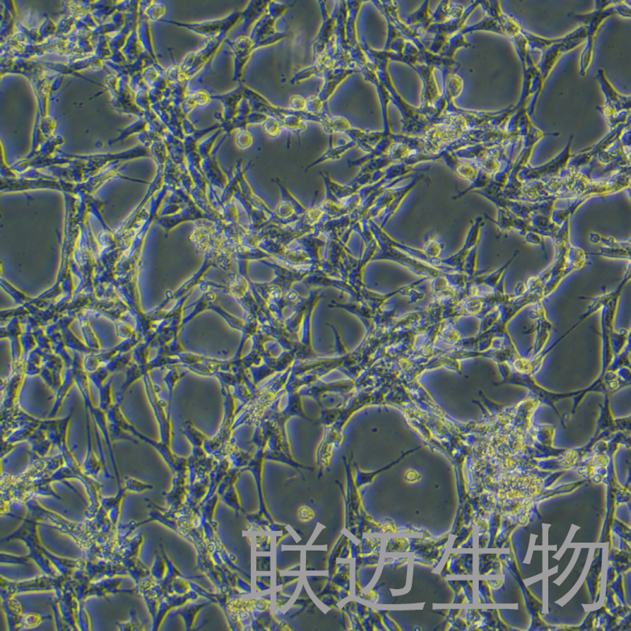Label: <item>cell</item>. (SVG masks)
Returning <instances> with one entry per match:
<instances>
[{
  "instance_id": "1",
  "label": "cell",
  "mask_w": 631,
  "mask_h": 631,
  "mask_svg": "<svg viewBox=\"0 0 631 631\" xmlns=\"http://www.w3.org/2000/svg\"><path fill=\"white\" fill-rule=\"evenodd\" d=\"M370 61L375 66V72L380 82L388 90L391 103H393L401 114L404 134L422 137L434 126L430 119L422 113L419 107L411 106L396 88L389 71L390 61L386 58L382 50H375L369 46L367 49Z\"/></svg>"
},
{
  "instance_id": "2",
  "label": "cell",
  "mask_w": 631,
  "mask_h": 631,
  "mask_svg": "<svg viewBox=\"0 0 631 631\" xmlns=\"http://www.w3.org/2000/svg\"><path fill=\"white\" fill-rule=\"evenodd\" d=\"M292 370L293 367L278 373L268 384L264 386L258 393L255 394L246 411L243 412V415L236 421V427L252 423L258 424L260 417L264 415L265 411L272 408L275 401L286 393L292 375Z\"/></svg>"
},
{
  "instance_id": "3",
  "label": "cell",
  "mask_w": 631,
  "mask_h": 631,
  "mask_svg": "<svg viewBox=\"0 0 631 631\" xmlns=\"http://www.w3.org/2000/svg\"><path fill=\"white\" fill-rule=\"evenodd\" d=\"M617 14L614 2L597 1L595 10L587 14L571 13L569 17L581 23L586 29L587 40L586 46L584 49L580 60V75H586V73L591 66L594 55V43L599 28L607 18Z\"/></svg>"
},
{
  "instance_id": "4",
  "label": "cell",
  "mask_w": 631,
  "mask_h": 631,
  "mask_svg": "<svg viewBox=\"0 0 631 631\" xmlns=\"http://www.w3.org/2000/svg\"><path fill=\"white\" fill-rule=\"evenodd\" d=\"M72 354L75 358V384L78 390H79L83 400H84L87 413L90 414L91 419L94 421V424H96L99 430H101L104 440L106 441L114 471H116V474H117L116 477L119 479L118 475V468L116 467V460H114V451L112 449L113 442L111 439L110 432H109L108 430L107 415L100 408H99V406L97 408L93 404L90 385V380L88 378V375L85 371L84 368H83V358H82V354L77 352H72ZM119 479L118 482H119Z\"/></svg>"
},
{
  "instance_id": "5",
  "label": "cell",
  "mask_w": 631,
  "mask_h": 631,
  "mask_svg": "<svg viewBox=\"0 0 631 631\" xmlns=\"http://www.w3.org/2000/svg\"><path fill=\"white\" fill-rule=\"evenodd\" d=\"M573 136L567 147L554 160L536 168L528 165L519 172V180L521 182H543L552 179L562 178L567 175L568 164L572 158L571 145Z\"/></svg>"
},
{
  "instance_id": "6",
  "label": "cell",
  "mask_w": 631,
  "mask_h": 631,
  "mask_svg": "<svg viewBox=\"0 0 631 631\" xmlns=\"http://www.w3.org/2000/svg\"><path fill=\"white\" fill-rule=\"evenodd\" d=\"M597 78L606 98V106L599 111L610 127L617 126L622 121L624 113L630 112V97L623 96L615 90L603 69L598 70Z\"/></svg>"
},
{
  "instance_id": "7",
  "label": "cell",
  "mask_w": 631,
  "mask_h": 631,
  "mask_svg": "<svg viewBox=\"0 0 631 631\" xmlns=\"http://www.w3.org/2000/svg\"><path fill=\"white\" fill-rule=\"evenodd\" d=\"M413 69L419 75L422 84H423L421 106L419 108L421 112L434 124L436 121V106L441 97V92L434 75L435 69L430 65L420 64L415 66Z\"/></svg>"
},
{
  "instance_id": "8",
  "label": "cell",
  "mask_w": 631,
  "mask_h": 631,
  "mask_svg": "<svg viewBox=\"0 0 631 631\" xmlns=\"http://www.w3.org/2000/svg\"><path fill=\"white\" fill-rule=\"evenodd\" d=\"M322 14V24L312 45L314 49V64H319L326 60L327 51L335 40V34L338 14V3H336L332 14L328 12L325 2H319Z\"/></svg>"
},
{
  "instance_id": "9",
  "label": "cell",
  "mask_w": 631,
  "mask_h": 631,
  "mask_svg": "<svg viewBox=\"0 0 631 631\" xmlns=\"http://www.w3.org/2000/svg\"><path fill=\"white\" fill-rule=\"evenodd\" d=\"M242 20V12H234L225 18H219L211 21H206L201 23H180L169 22L165 23L174 24L179 27L184 28L191 31L197 35L208 40L220 38L222 36H227L229 32Z\"/></svg>"
},
{
  "instance_id": "10",
  "label": "cell",
  "mask_w": 631,
  "mask_h": 631,
  "mask_svg": "<svg viewBox=\"0 0 631 631\" xmlns=\"http://www.w3.org/2000/svg\"><path fill=\"white\" fill-rule=\"evenodd\" d=\"M25 360L12 366V372L1 382V419L12 414L19 408L18 399L21 388L25 377Z\"/></svg>"
},
{
  "instance_id": "11",
  "label": "cell",
  "mask_w": 631,
  "mask_h": 631,
  "mask_svg": "<svg viewBox=\"0 0 631 631\" xmlns=\"http://www.w3.org/2000/svg\"><path fill=\"white\" fill-rule=\"evenodd\" d=\"M226 38L227 36H222L220 38L208 40L204 48L186 55L180 65V70L182 75L184 76L182 79L186 81L198 74L216 55Z\"/></svg>"
},
{
  "instance_id": "12",
  "label": "cell",
  "mask_w": 631,
  "mask_h": 631,
  "mask_svg": "<svg viewBox=\"0 0 631 631\" xmlns=\"http://www.w3.org/2000/svg\"><path fill=\"white\" fill-rule=\"evenodd\" d=\"M277 21L266 13L253 25L249 36L253 40L256 51L278 44L288 36L286 33L279 32L276 29L275 25Z\"/></svg>"
},
{
  "instance_id": "13",
  "label": "cell",
  "mask_w": 631,
  "mask_h": 631,
  "mask_svg": "<svg viewBox=\"0 0 631 631\" xmlns=\"http://www.w3.org/2000/svg\"><path fill=\"white\" fill-rule=\"evenodd\" d=\"M532 312V317L535 321L534 331L536 332L535 341L526 358H533L543 352L549 341L554 325L547 317V312L543 301L536 304Z\"/></svg>"
},
{
  "instance_id": "14",
  "label": "cell",
  "mask_w": 631,
  "mask_h": 631,
  "mask_svg": "<svg viewBox=\"0 0 631 631\" xmlns=\"http://www.w3.org/2000/svg\"><path fill=\"white\" fill-rule=\"evenodd\" d=\"M140 341L136 335L125 340L123 343L118 344L117 346L108 349V350H101L97 353L87 354L83 358V367L88 373L96 372L103 364H107L112 360L121 354H126L134 350V347L138 345Z\"/></svg>"
},
{
  "instance_id": "15",
  "label": "cell",
  "mask_w": 631,
  "mask_h": 631,
  "mask_svg": "<svg viewBox=\"0 0 631 631\" xmlns=\"http://www.w3.org/2000/svg\"><path fill=\"white\" fill-rule=\"evenodd\" d=\"M234 56V80L243 79V73L255 49L253 40L248 35L236 36L228 41Z\"/></svg>"
},
{
  "instance_id": "16",
  "label": "cell",
  "mask_w": 631,
  "mask_h": 631,
  "mask_svg": "<svg viewBox=\"0 0 631 631\" xmlns=\"http://www.w3.org/2000/svg\"><path fill=\"white\" fill-rule=\"evenodd\" d=\"M123 399L117 397L112 408L107 411L108 430L113 441L124 440L138 444V439L132 434V424L127 420L121 410Z\"/></svg>"
},
{
  "instance_id": "17",
  "label": "cell",
  "mask_w": 631,
  "mask_h": 631,
  "mask_svg": "<svg viewBox=\"0 0 631 631\" xmlns=\"http://www.w3.org/2000/svg\"><path fill=\"white\" fill-rule=\"evenodd\" d=\"M358 71V67L336 65H334L330 69H326L321 77L324 79V84H323L321 90L317 94V97L323 103L327 106L328 101L330 100L333 94L336 92L342 83Z\"/></svg>"
},
{
  "instance_id": "18",
  "label": "cell",
  "mask_w": 631,
  "mask_h": 631,
  "mask_svg": "<svg viewBox=\"0 0 631 631\" xmlns=\"http://www.w3.org/2000/svg\"><path fill=\"white\" fill-rule=\"evenodd\" d=\"M64 362L53 351H46L45 364L40 377L55 393H58L64 377Z\"/></svg>"
},
{
  "instance_id": "19",
  "label": "cell",
  "mask_w": 631,
  "mask_h": 631,
  "mask_svg": "<svg viewBox=\"0 0 631 631\" xmlns=\"http://www.w3.org/2000/svg\"><path fill=\"white\" fill-rule=\"evenodd\" d=\"M567 39V36H563V38H556L554 44L542 51L541 60L539 64L536 66V69H539L545 82L550 75L552 70L554 69L560 57L567 53L565 48Z\"/></svg>"
},
{
  "instance_id": "20",
  "label": "cell",
  "mask_w": 631,
  "mask_h": 631,
  "mask_svg": "<svg viewBox=\"0 0 631 631\" xmlns=\"http://www.w3.org/2000/svg\"><path fill=\"white\" fill-rule=\"evenodd\" d=\"M480 6V2H473L471 6L465 9L461 17L456 19L451 20L444 24H434L428 30V35L432 38V35H440L446 39L449 40L451 36L460 33L465 27L466 23L472 13Z\"/></svg>"
},
{
  "instance_id": "21",
  "label": "cell",
  "mask_w": 631,
  "mask_h": 631,
  "mask_svg": "<svg viewBox=\"0 0 631 631\" xmlns=\"http://www.w3.org/2000/svg\"><path fill=\"white\" fill-rule=\"evenodd\" d=\"M212 98L220 101L223 104L222 119L225 121H232L237 117L239 107L245 99L244 84L242 83L236 90L221 95L212 96Z\"/></svg>"
},
{
  "instance_id": "22",
  "label": "cell",
  "mask_w": 631,
  "mask_h": 631,
  "mask_svg": "<svg viewBox=\"0 0 631 631\" xmlns=\"http://www.w3.org/2000/svg\"><path fill=\"white\" fill-rule=\"evenodd\" d=\"M86 436H87V451L86 456L85 458L84 463H83V471L86 474L87 476H97L99 473L101 471L102 468L104 467L103 464L99 458L94 451L93 447V441L91 430V417L90 414L87 413L86 415Z\"/></svg>"
},
{
  "instance_id": "23",
  "label": "cell",
  "mask_w": 631,
  "mask_h": 631,
  "mask_svg": "<svg viewBox=\"0 0 631 631\" xmlns=\"http://www.w3.org/2000/svg\"><path fill=\"white\" fill-rule=\"evenodd\" d=\"M268 4L267 1L249 2L247 8L242 10V28L236 36H249L253 25L267 13Z\"/></svg>"
},
{
  "instance_id": "24",
  "label": "cell",
  "mask_w": 631,
  "mask_h": 631,
  "mask_svg": "<svg viewBox=\"0 0 631 631\" xmlns=\"http://www.w3.org/2000/svg\"><path fill=\"white\" fill-rule=\"evenodd\" d=\"M58 584L53 578L43 577L36 580L22 582H6V593H18L36 591H50L54 589Z\"/></svg>"
},
{
  "instance_id": "25",
  "label": "cell",
  "mask_w": 631,
  "mask_h": 631,
  "mask_svg": "<svg viewBox=\"0 0 631 631\" xmlns=\"http://www.w3.org/2000/svg\"><path fill=\"white\" fill-rule=\"evenodd\" d=\"M32 452L36 457L43 458L51 449L53 443L50 438L49 431L47 430L45 421H41L38 429L35 430L29 441Z\"/></svg>"
},
{
  "instance_id": "26",
  "label": "cell",
  "mask_w": 631,
  "mask_h": 631,
  "mask_svg": "<svg viewBox=\"0 0 631 631\" xmlns=\"http://www.w3.org/2000/svg\"><path fill=\"white\" fill-rule=\"evenodd\" d=\"M465 12V8L462 4L456 2L442 1L432 13L434 24L440 25L449 22L451 20L460 18Z\"/></svg>"
},
{
  "instance_id": "27",
  "label": "cell",
  "mask_w": 631,
  "mask_h": 631,
  "mask_svg": "<svg viewBox=\"0 0 631 631\" xmlns=\"http://www.w3.org/2000/svg\"><path fill=\"white\" fill-rule=\"evenodd\" d=\"M330 149H328L327 152L323 155L319 160H317L315 163L310 165L309 168L317 164L321 163L323 161L340 158L343 153H345L348 150H350L357 146V143L352 140L346 142L345 140L341 139L338 140L337 143L334 144L332 136H330Z\"/></svg>"
},
{
  "instance_id": "28",
  "label": "cell",
  "mask_w": 631,
  "mask_h": 631,
  "mask_svg": "<svg viewBox=\"0 0 631 631\" xmlns=\"http://www.w3.org/2000/svg\"><path fill=\"white\" fill-rule=\"evenodd\" d=\"M46 351L40 347H36L35 350L29 354L27 358L25 359V373L29 377L40 375L45 364V357Z\"/></svg>"
},
{
  "instance_id": "29",
  "label": "cell",
  "mask_w": 631,
  "mask_h": 631,
  "mask_svg": "<svg viewBox=\"0 0 631 631\" xmlns=\"http://www.w3.org/2000/svg\"><path fill=\"white\" fill-rule=\"evenodd\" d=\"M477 31H488V32L506 36L502 25H499L497 20L488 16V15L487 17L476 25L465 26L460 33L467 35L469 33L477 32Z\"/></svg>"
},
{
  "instance_id": "30",
  "label": "cell",
  "mask_w": 631,
  "mask_h": 631,
  "mask_svg": "<svg viewBox=\"0 0 631 631\" xmlns=\"http://www.w3.org/2000/svg\"><path fill=\"white\" fill-rule=\"evenodd\" d=\"M60 334L65 346L72 352L80 353L81 354H85V356L97 353L92 349L87 347L85 343H82L79 338L76 337L74 333H72L69 330H62Z\"/></svg>"
},
{
  "instance_id": "31",
  "label": "cell",
  "mask_w": 631,
  "mask_h": 631,
  "mask_svg": "<svg viewBox=\"0 0 631 631\" xmlns=\"http://www.w3.org/2000/svg\"><path fill=\"white\" fill-rule=\"evenodd\" d=\"M594 254L607 259L630 260V244L624 247H602L599 253Z\"/></svg>"
},
{
  "instance_id": "32",
  "label": "cell",
  "mask_w": 631,
  "mask_h": 631,
  "mask_svg": "<svg viewBox=\"0 0 631 631\" xmlns=\"http://www.w3.org/2000/svg\"><path fill=\"white\" fill-rule=\"evenodd\" d=\"M182 432L191 441L192 444L202 445L203 443L207 441L206 435L191 421L186 422Z\"/></svg>"
},
{
  "instance_id": "33",
  "label": "cell",
  "mask_w": 631,
  "mask_h": 631,
  "mask_svg": "<svg viewBox=\"0 0 631 631\" xmlns=\"http://www.w3.org/2000/svg\"><path fill=\"white\" fill-rule=\"evenodd\" d=\"M264 132L267 136L272 138H277L281 134L283 126H282L279 120L269 117L262 125Z\"/></svg>"
},
{
  "instance_id": "34",
  "label": "cell",
  "mask_w": 631,
  "mask_h": 631,
  "mask_svg": "<svg viewBox=\"0 0 631 631\" xmlns=\"http://www.w3.org/2000/svg\"><path fill=\"white\" fill-rule=\"evenodd\" d=\"M291 7L290 4L280 2H269L267 14L269 16L279 20L283 18Z\"/></svg>"
},
{
  "instance_id": "35",
  "label": "cell",
  "mask_w": 631,
  "mask_h": 631,
  "mask_svg": "<svg viewBox=\"0 0 631 631\" xmlns=\"http://www.w3.org/2000/svg\"><path fill=\"white\" fill-rule=\"evenodd\" d=\"M182 375H184V374L180 373L175 368H171L169 370L168 374L165 375L164 380L166 385V388H168L169 391L168 396L171 401L172 399V395H173L174 393L175 385L177 382H178L179 380L182 378Z\"/></svg>"
},
{
  "instance_id": "36",
  "label": "cell",
  "mask_w": 631,
  "mask_h": 631,
  "mask_svg": "<svg viewBox=\"0 0 631 631\" xmlns=\"http://www.w3.org/2000/svg\"><path fill=\"white\" fill-rule=\"evenodd\" d=\"M236 143L239 149H247L253 144V137L247 129L239 130L236 135Z\"/></svg>"
},
{
  "instance_id": "37",
  "label": "cell",
  "mask_w": 631,
  "mask_h": 631,
  "mask_svg": "<svg viewBox=\"0 0 631 631\" xmlns=\"http://www.w3.org/2000/svg\"><path fill=\"white\" fill-rule=\"evenodd\" d=\"M190 97L192 99V101L195 102L196 107H205L208 106V103L211 102L212 96L210 92H208L206 90H198L194 93H192Z\"/></svg>"
},
{
  "instance_id": "38",
  "label": "cell",
  "mask_w": 631,
  "mask_h": 631,
  "mask_svg": "<svg viewBox=\"0 0 631 631\" xmlns=\"http://www.w3.org/2000/svg\"><path fill=\"white\" fill-rule=\"evenodd\" d=\"M151 488H152V486L139 481L138 479L133 478H127L126 479V486H125V490H128V491L140 493Z\"/></svg>"
},
{
  "instance_id": "39",
  "label": "cell",
  "mask_w": 631,
  "mask_h": 631,
  "mask_svg": "<svg viewBox=\"0 0 631 631\" xmlns=\"http://www.w3.org/2000/svg\"><path fill=\"white\" fill-rule=\"evenodd\" d=\"M306 107V99L298 94L292 96L289 100V108L295 112H304Z\"/></svg>"
},
{
  "instance_id": "40",
  "label": "cell",
  "mask_w": 631,
  "mask_h": 631,
  "mask_svg": "<svg viewBox=\"0 0 631 631\" xmlns=\"http://www.w3.org/2000/svg\"><path fill=\"white\" fill-rule=\"evenodd\" d=\"M614 6L617 14L623 18H630V2H614Z\"/></svg>"
},
{
  "instance_id": "41",
  "label": "cell",
  "mask_w": 631,
  "mask_h": 631,
  "mask_svg": "<svg viewBox=\"0 0 631 631\" xmlns=\"http://www.w3.org/2000/svg\"><path fill=\"white\" fill-rule=\"evenodd\" d=\"M525 237L529 243L538 245L545 249L544 238L540 234L531 231Z\"/></svg>"
},
{
  "instance_id": "42",
  "label": "cell",
  "mask_w": 631,
  "mask_h": 631,
  "mask_svg": "<svg viewBox=\"0 0 631 631\" xmlns=\"http://www.w3.org/2000/svg\"><path fill=\"white\" fill-rule=\"evenodd\" d=\"M119 629L123 630H140V624L138 623L136 615L132 613V619H130L129 622L124 623H118Z\"/></svg>"
},
{
  "instance_id": "43",
  "label": "cell",
  "mask_w": 631,
  "mask_h": 631,
  "mask_svg": "<svg viewBox=\"0 0 631 631\" xmlns=\"http://www.w3.org/2000/svg\"><path fill=\"white\" fill-rule=\"evenodd\" d=\"M29 557H18L6 555L4 556L2 554V562H6L7 563H18V565H26L29 562Z\"/></svg>"
},
{
  "instance_id": "44",
  "label": "cell",
  "mask_w": 631,
  "mask_h": 631,
  "mask_svg": "<svg viewBox=\"0 0 631 631\" xmlns=\"http://www.w3.org/2000/svg\"><path fill=\"white\" fill-rule=\"evenodd\" d=\"M405 481L410 484H415L421 481V474L415 469H410L404 475Z\"/></svg>"
},
{
  "instance_id": "45",
  "label": "cell",
  "mask_w": 631,
  "mask_h": 631,
  "mask_svg": "<svg viewBox=\"0 0 631 631\" xmlns=\"http://www.w3.org/2000/svg\"><path fill=\"white\" fill-rule=\"evenodd\" d=\"M304 510H301L300 512L301 519L305 521H309L312 519L314 515V512H312V510L308 508H304Z\"/></svg>"
}]
</instances>
